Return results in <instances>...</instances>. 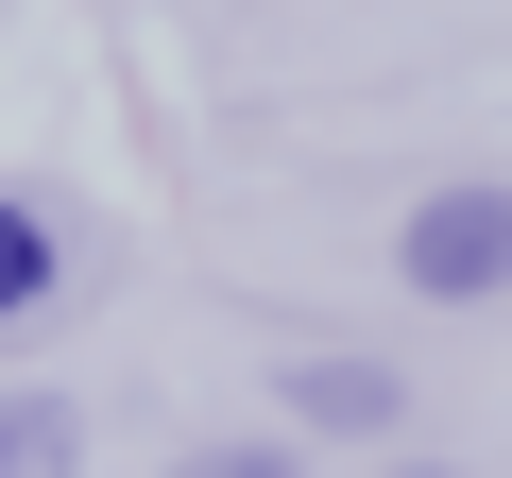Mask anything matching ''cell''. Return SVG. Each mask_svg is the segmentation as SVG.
Instances as JSON below:
<instances>
[{"instance_id": "5b68a950", "label": "cell", "mask_w": 512, "mask_h": 478, "mask_svg": "<svg viewBox=\"0 0 512 478\" xmlns=\"http://www.w3.org/2000/svg\"><path fill=\"white\" fill-rule=\"evenodd\" d=\"M171 478H291V461H274V444H188Z\"/></svg>"}, {"instance_id": "7a4b0ae2", "label": "cell", "mask_w": 512, "mask_h": 478, "mask_svg": "<svg viewBox=\"0 0 512 478\" xmlns=\"http://www.w3.org/2000/svg\"><path fill=\"white\" fill-rule=\"evenodd\" d=\"M291 410H308V427H393L410 376H393V359H291Z\"/></svg>"}, {"instance_id": "277c9868", "label": "cell", "mask_w": 512, "mask_h": 478, "mask_svg": "<svg viewBox=\"0 0 512 478\" xmlns=\"http://www.w3.org/2000/svg\"><path fill=\"white\" fill-rule=\"evenodd\" d=\"M0 478H86V410L69 393H0Z\"/></svg>"}, {"instance_id": "3957f363", "label": "cell", "mask_w": 512, "mask_h": 478, "mask_svg": "<svg viewBox=\"0 0 512 478\" xmlns=\"http://www.w3.org/2000/svg\"><path fill=\"white\" fill-rule=\"evenodd\" d=\"M52 291H69V222L0 188V325H18V308H52Z\"/></svg>"}, {"instance_id": "8992f818", "label": "cell", "mask_w": 512, "mask_h": 478, "mask_svg": "<svg viewBox=\"0 0 512 478\" xmlns=\"http://www.w3.org/2000/svg\"><path fill=\"white\" fill-rule=\"evenodd\" d=\"M393 478H461V461H393Z\"/></svg>"}, {"instance_id": "6da1fadb", "label": "cell", "mask_w": 512, "mask_h": 478, "mask_svg": "<svg viewBox=\"0 0 512 478\" xmlns=\"http://www.w3.org/2000/svg\"><path fill=\"white\" fill-rule=\"evenodd\" d=\"M393 274H410L427 308L512 291V188H495V171H478V188H427V205H410V239H393Z\"/></svg>"}]
</instances>
